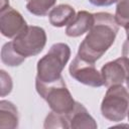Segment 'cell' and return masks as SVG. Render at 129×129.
<instances>
[{
	"mask_svg": "<svg viewBox=\"0 0 129 129\" xmlns=\"http://www.w3.org/2000/svg\"><path fill=\"white\" fill-rule=\"evenodd\" d=\"M95 21L87 36L79 45L78 55L90 62H96L114 43L119 31L115 16L108 12L94 13Z\"/></svg>",
	"mask_w": 129,
	"mask_h": 129,
	"instance_id": "6da1fadb",
	"label": "cell"
},
{
	"mask_svg": "<svg viewBox=\"0 0 129 129\" xmlns=\"http://www.w3.org/2000/svg\"><path fill=\"white\" fill-rule=\"evenodd\" d=\"M71 56L67 43L57 42L51 45L48 52L37 61L36 79L43 83H53L61 78V72Z\"/></svg>",
	"mask_w": 129,
	"mask_h": 129,
	"instance_id": "7a4b0ae2",
	"label": "cell"
},
{
	"mask_svg": "<svg viewBox=\"0 0 129 129\" xmlns=\"http://www.w3.org/2000/svg\"><path fill=\"white\" fill-rule=\"evenodd\" d=\"M35 89L38 95L46 101L51 111L58 114H68L75 107L71 92L69 91L62 77L53 83H43L35 78Z\"/></svg>",
	"mask_w": 129,
	"mask_h": 129,
	"instance_id": "3957f363",
	"label": "cell"
},
{
	"mask_svg": "<svg viewBox=\"0 0 129 129\" xmlns=\"http://www.w3.org/2000/svg\"><path fill=\"white\" fill-rule=\"evenodd\" d=\"M129 108V93L122 85L108 88L102 103L101 113L104 118L112 122H120L126 116Z\"/></svg>",
	"mask_w": 129,
	"mask_h": 129,
	"instance_id": "277c9868",
	"label": "cell"
},
{
	"mask_svg": "<svg viewBox=\"0 0 129 129\" xmlns=\"http://www.w3.org/2000/svg\"><path fill=\"white\" fill-rule=\"evenodd\" d=\"M46 33L42 27L30 25L17 37L13 38L14 49L24 57L37 55L46 43Z\"/></svg>",
	"mask_w": 129,
	"mask_h": 129,
	"instance_id": "5b68a950",
	"label": "cell"
},
{
	"mask_svg": "<svg viewBox=\"0 0 129 129\" xmlns=\"http://www.w3.org/2000/svg\"><path fill=\"white\" fill-rule=\"evenodd\" d=\"M69 72L70 76L73 79L83 85L93 88H99L104 86L102 74L98 72L95 63L81 58L78 54L71 62Z\"/></svg>",
	"mask_w": 129,
	"mask_h": 129,
	"instance_id": "8992f818",
	"label": "cell"
},
{
	"mask_svg": "<svg viewBox=\"0 0 129 129\" xmlns=\"http://www.w3.org/2000/svg\"><path fill=\"white\" fill-rule=\"evenodd\" d=\"M23 16L14 8L8 6L0 10V31L7 38H15L27 29Z\"/></svg>",
	"mask_w": 129,
	"mask_h": 129,
	"instance_id": "52a82bcc",
	"label": "cell"
},
{
	"mask_svg": "<svg viewBox=\"0 0 129 129\" xmlns=\"http://www.w3.org/2000/svg\"><path fill=\"white\" fill-rule=\"evenodd\" d=\"M104 86L107 88L114 85H122L129 75V59L125 56L105 63L101 69Z\"/></svg>",
	"mask_w": 129,
	"mask_h": 129,
	"instance_id": "ba28073f",
	"label": "cell"
},
{
	"mask_svg": "<svg viewBox=\"0 0 129 129\" xmlns=\"http://www.w3.org/2000/svg\"><path fill=\"white\" fill-rule=\"evenodd\" d=\"M66 117L69 124V128L96 129L98 127L95 119L91 116L87 108L79 102H76L75 107L70 113L66 114Z\"/></svg>",
	"mask_w": 129,
	"mask_h": 129,
	"instance_id": "9c48e42d",
	"label": "cell"
},
{
	"mask_svg": "<svg viewBox=\"0 0 129 129\" xmlns=\"http://www.w3.org/2000/svg\"><path fill=\"white\" fill-rule=\"evenodd\" d=\"M94 14L85 10H81L78 13H76V16L67 25L66 34L70 37L81 36L84 33L89 32V30L92 28L94 24Z\"/></svg>",
	"mask_w": 129,
	"mask_h": 129,
	"instance_id": "30bf717a",
	"label": "cell"
},
{
	"mask_svg": "<svg viewBox=\"0 0 129 129\" xmlns=\"http://www.w3.org/2000/svg\"><path fill=\"white\" fill-rule=\"evenodd\" d=\"M76 16V11L74 7L69 4H59L53 7L49 14V22L54 27H62L68 25L73 18Z\"/></svg>",
	"mask_w": 129,
	"mask_h": 129,
	"instance_id": "8fae6325",
	"label": "cell"
},
{
	"mask_svg": "<svg viewBox=\"0 0 129 129\" xmlns=\"http://www.w3.org/2000/svg\"><path fill=\"white\" fill-rule=\"evenodd\" d=\"M18 111L13 103L2 100L0 102V128L15 129L18 127Z\"/></svg>",
	"mask_w": 129,
	"mask_h": 129,
	"instance_id": "7c38bea8",
	"label": "cell"
},
{
	"mask_svg": "<svg viewBox=\"0 0 129 129\" xmlns=\"http://www.w3.org/2000/svg\"><path fill=\"white\" fill-rule=\"evenodd\" d=\"M25 58L26 57L22 56L14 49L12 41L6 42L1 49V60L8 67H18L25 60Z\"/></svg>",
	"mask_w": 129,
	"mask_h": 129,
	"instance_id": "4fadbf2b",
	"label": "cell"
},
{
	"mask_svg": "<svg viewBox=\"0 0 129 129\" xmlns=\"http://www.w3.org/2000/svg\"><path fill=\"white\" fill-rule=\"evenodd\" d=\"M56 0H28L26 8L28 12L36 16H45L54 6Z\"/></svg>",
	"mask_w": 129,
	"mask_h": 129,
	"instance_id": "5bb4252c",
	"label": "cell"
},
{
	"mask_svg": "<svg viewBox=\"0 0 129 129\" xmlns=\"http://www.w3.org/2000/svg\"><path fill=\"white\" fill-rule=\"evenodd\" d=\"M115 19L119 26H125L129 22V0H118Z\"/></svg>",
	"mask_w": 129,
	"mask_h": 129,
	"instance_id": "9a60e30c",
	"label": "cell"
},
{
	"mask_svg": "<svg viewBox=\"0 0 129 129\" xmlns=\"http://www.w3.org/2000/svg\"><path fill=\"white\" fill-rule=\"evenodd\" d=\"M44 128H69L67 117L64 114H58L51 111L45 118Z\"/></svg>",
	"mask_w": 129,
	"mask_h": 129,
	"instance_id": "2e32d148",
	"label": "cell"
},
{
	"mask_svg": "<svg viewBox=\"0 0 129 129\" xmlns=\"http://www.w3.org/2000/svg\"><path fill=\"white\" fill-rule=\"evenodd\" d=\"M0 83H1V97H5L12 91V80L11 77L3 70L0 71Z\"/></svg>",
	"mask_w": 129,
	"mask_h": 129,
	"instance_id": "e0dca14e",
	"label": "cell"
},
{
	"mask_svg": "<svg viewBox=\"0 0 129 129\" xmlns=\"http://www.w3.org/2000/svg\"><path fill=\"white\" fill-rule=\"evenodd\" d=\"M89 2L98 7H105V6H110L114 3H117L118 0H89Z\"/></svg>",
	"mask_w": 129,
	"mask_h": 129,
	"instance_id": "ac0fdd59",
	"label": "cell"
},
{
	"mask_svg": "<svg viewBox=\"0 0 129 129\" xmlns=\"http://www.w3.org/2000/svg\"><path fill=\"white\" fill-rule=\"evenodd\" d=\"M122 55L129 59V40H125L122 46Z\"/></svg>",
	"mask_w": 129,
	"mask_h": 129,
	"instance_id": "d6986e66",
	"label": "cell"
},
{
	"mask_svg": "<svg viewBox=\"0 0 129 129\" xmlns=\"http://www.w3.org/2000/svg\"><path fill=\"white\" fill-rule=\"evenodd\" d=\"M9 6V0H1V6H0V10L6 8Z\"/></svg>",
	"mask_w": 129,
	"mask_h": 129,
	"instance_id": "ffe728a7",
	"label": "cell"
},
{
	"mask_svg": "<svg viewBox=\"0 0 129 129\" xmlns=\"http://www.w3.org/2000/svg\"><path fill=\"white\" fill-rule=\"evenodd\" d=\"M125 31H126V35H127V40H129V22L124 26Z\"/></svg>",
	"mask_w": 129,
	"mask_h": 129,
	"instance_id": "44dd1931",
	"label": "cell"
},
{
	"mask_svg": "<svg viewBox=\"0 0 129 129\" xmlns=\"http://www.w3.org/2000/svg\"><path fill=\"white\" fill-rule=\"evenodd\" d=\"M126 85H127V88L129 89V75H128V77L126 78Z\"/></svg>",
	"mask_w": 129,
	"mask_h": 129,
	"instance_id": "7402d4cb",
	"label": "cell"
},
{
	"mask_svg": "<svg viewBox=\"0 0 129 129\" xmlns=\"http://www.w3.org/2000/svg\"><path fill=\"white\" fill-rule=\"evenodd\" d=\"M127 117H128V121H129V108H128V112H127Z\"/></svg>",
	"mask_w": 129,
	"mask_h": 129,
	"instance_id": "603a6c76",
	"label": "cell"
},
{
	"mask_svg": "<svg viewBox=\"0 0 129 129\" xmlns=\"http://www.w3.org/2000/svg\"><path fill=\"white\" fill-rule=\"evenodd\" d=\"M27 1H28V0H27Z\"/></svg>",
	"mask_w": 129,
	"mask_h": 129,
	"instance_id": "cb8c5ba5",
	"label": "cell"
}]
</instances>
